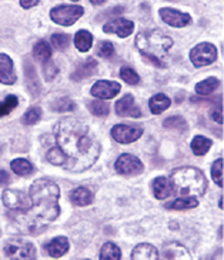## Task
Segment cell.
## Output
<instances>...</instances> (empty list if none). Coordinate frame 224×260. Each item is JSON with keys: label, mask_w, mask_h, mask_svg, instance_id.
<instances>
[{"label": "cell", "mask_w": 224, "mask_h": 260, "mask_svg": "<svg viewBox=\"0 0 224 260\" xmlns=\"http://www.w3.org/2000/svg\"><path fill=\"white\" fill-rule=\"evenodd\" d=\"M171 192H173V189H171L170 180L166 179V178H156L154 179V182H153V193H154L156 198L163 200V199L169 198Z\"/></svg>", "instance_id": "20"}, {"label": "cell", "mask_w": 224, "mask_h": 260, "mask_svg": "<svg viewBox=\"0 0 224 260\" xmlns=\"http://www.w3.org/2000/svg\"><path fill=\"white\" fill-rule=\"evenodd\" d=\"M60 198V189L52 180L40 179L36 180L30 188V202L32 206L26 212H20L22 215H30L33 222L29 229L35 227L36 222H52L60 215V209L57 202Z\"/></svg>", "instance_id": "2"}, {"label": "cell", "mask_w": 224, "mask_h": 260, "mask_svg": "<svg viewBox=\"0 0 224 260\" xmlns=\"http://www.w3.org/2000/svg\"><path fill=\"white\" fill-rule=\"evenodd\" d=\"M33 54H35V57H36L37 60H40V62H49L50 56H52V49H50V46H49L47 42L40 40L33 47Z\"/></svg>", "instance_id": "24"}, {"label": "cell", "mask_w": 224, "mask_h": 260, "mask_svg": "<svg viewBox=\"0 0 224 260\" xmlns=\"http://www.w3.org/2000/svg\"><path fill=\"white\" fill-rule=\"evenodd\" d=\"M164 127H167V129H177V127L184 129L186 127V122L181 117H169V119L164 120Z\"/></svg>", "instance_id": "37"}, {"label": "cell", "mask_w": 224, "mask_h": 260, "mask_svg": "<svg viewBox=\"0 0 224 260\" xmlns=\"http://www.w3.org/2000/svg\"><path fill=\"white\" fill-rule=\"evenodd\" d=\"M196 206H197V199L196 198H180L166 205L167 209H174V210H184V209H191V207Z\"/></svg>", "instance_id": "29"}, {"label": "cell", "mask_w": 224, "mask_h": 260, "mask_svg": "<svg viewBox=\"0 0 224 260\" xmlns=\"http://www.w3.org/2000/svg\"><path fill=\"white\" fill-rule=\"evenodd\" d=\"M217 59V49L211 43H200L190 52V60L194 66H207Z\"/></svg>", "instance_id": "7"}, {"label": "cell", "mask_w": 224, "mask_h": 260, "mask_svg": "<svg viewBox=\"0 0 224 260\" xmlns=\"http://www.w3.org/2000/svg\"><path fill=\"white\" fill-rule=\"evenodd\" d=\"M19 100L16 96L9 95L5 100L0 102V116H8L15 108H18Z\"/></svg>", "instance_id": "30"}, {"label": "cell", "mask_w": 224, "mask_h": 260, "mask_svg": "<svg viewBox=\"0 0 224 260\" xmlns=\"http://www.w3.org/2000/svg\"><path fill=\"white\" fill-rule=\"evenodd\" d=\"M86 260H89V259H86Z\"/></svg>", "instance_id": "44"}, {"label": "cell", "mask_w": 224, "mask_h": 260, "mask_svg": "<svg viewBox=\"0 0 224 260\" xmlns=\"http://www.w3.org/2000/svg\"><path fill=\"white\" fill-rule=\"evenodd\" d=\"M83 16V8L80 6H57L50 12V18L54 23L62 26H72L79 18Z\"/></svg>", "instance_id": "6"}, {"label": "cell", "mask_w": 224, "mask_h": 260, "mask_svg": "<svg viewBox=\"0 0 224 260\" xmlns=\"http://www.w3.org/2000/svg\"><path fill=\"white\" fill-rule=\"evenodd\" d=\"M132 260H159V251L153 244L142 243L133 249Z\"/></svg>", "instance_id": "17"}, {"label": "cell", "mask_w": 224, "mask_h": 260, "mask_svg": "<svg viewBox=\"0 0 224 260\" xmlns=\"http://www.w3.org/2000/svg\"><path fill=\"white\" fill-rule=\"evenodd\" d=\"M171 189L184 198L201 196L206 192V178L196 167H180L171 173Z\"/></svg>", "instance_id": "3"}, {"label": "cell", "mask_w": 224, "mask_h": 260, "mask_svg": "<svg viewBox=\"0 0 224 260\" xmlns=\"http://www.w3.org/2000/svg\"><path fill=\"white\" fill-rule=\"evenodd\" d=\"M40 116H42V109L35 106V108H30L27 110L26 115L23 116V122L26 125H35V123H37V120L40 119Z\"/></svg>", "instance_id": "35"}, {"label": "cell", "mask_w": 224, "mask_h": 260, "mask_svg": "<svg viewBox=\"0 0 224 260\" xmlns=\"http://www.w3.org/2000/svg\"><path fill=\"white\" fill-rule=\"evenodd\" d=\"M70 199L77 206H87L90 203H93L94 196L87 188H77L70 193Z\"/></svg>", "instance_id": "21"}, {"label": "cell", "mask_w": 224, "mask_h": 260, "mask_svg": "<svg viewBox=\"0 0 224 260\" xmlns=\"http://www.w3.org/2000/svg\"><path fill=\"white\" fill-rule=\"evenodd\" d=\"M133 29H135L133 22L132 20H127V19H111L103 27L104 32H107V33H116L117 36L120 37H127L129 35H132Z\"/></svg>", "instance_id": "13"}, {"label": "cell", "mask_w": 224, "mask_h": 260, "mask_svg": "<svg viewBox=\"0 0 224 260\" xmlns=\"http://www.w3.org/2000/svg\"><path fill=\"white\" fill-rule=\"evenodd\" d=\"M122 251L115 243L108 242L103 244L101 251H100V260H120Z\"/></svg>", "instance_id": "25"}, {"label": "cell", "mask_w": 224, "mask_h": 260, "mask_svg": "<svg viewBox=\"0 0 224 260\" xmlns=\"http://www.w3.org/2000/svg\"><path fill=\"white\" fill-rule=\"evenodd\" d=\"M9 175H8V171L5 170H0V186H3V185H8L9 183Z\"/></svg>", "instance_id": "41"}, {"label": "cell", "mask_w": 224, "mask_h": 260, "mask_svg": "<svg viewBox=\"0 0 224 260\" xmlns=\"http://www.w3.org/2000/svg\"><path fill=\"white\" fill-rule=\"evenodd\" d=\"M91 42H93V36L87 30H80L74 36V45L80 52H87L91 47Z\"/></svg>", "instance_id": "23"}, {"label": "cell", "mask_w": 224, "mask_h": 260, "mask_svg": "<svg viewBox=\"0 0 224 260\" xmlns=\"http://www.w3.org/2000/svg\"><path fill=\"white\" fill-rule=\"evenodd\" d=\"M46 249L47 253L52 256V257H60L63 254H66V251L69 250V240L66 237H56L49 244H46Z\"/></svg>", "instance_id": "18"}, {"label": "cell", "mask_w": 224, "mask_h": 260, "mask_svg": "<svg viewBox=\"0 0 224 260\" xmlns=\"http://www.w3.org/2000/svg\"><path fill=\"white\" fill-rule=\"evenodd\" d=\"M143 129L136 125H117L111 129V135L119 143H132L140 139Z\"/></svg>", "instance_id": "9"}, {"label": "cell", "mask_w": 224, "mask_h": 260, "mask_svg": "<svg viewBox=\"0 0 224 260\" xmlns=\"http://www.w3.org/2000/svg\"><path fill=\"white\" fill-rule=\"evenodd\" d=\"M43 70H45L46 79H49V80H52L54 76L57 74V72H59L57 66H56L53 62H46L45 67H43Z\"/></svg>", "instance_id": "39"}, {"label": "cell", "mask_w": 224, "mask_h": 260, "mask_svg": "<svg viewBox=\"0 0 224 260\" xmlns=\"http://www.w3.org/2000/svg\"><path fill=\"white\" fill-rule=\"evenodd\" d=\"M103 3H104V2H91V5H96V6H97V5H103Z\"/></svg>", "instance_id": "43"}, {"label": "cell", "mask_w": 224, "mask_h": 260, "mask_svg": "<svg viewBox=\"0 0 224 260\" xmlns=\"http://www.w3.org/2000/svg\"><path fill=\"white\" fill-rule=\"evenodd\" d=\"M0 81L3 84H13L16 81L13 62L8 54H0Z\"/></svg>", "instance_id": "16"}, {"label": "cell", "mask_w": 224, "mask_h": 260, "mask_svg": "<svg viewBox=\"0 0 224 260\" xmlns=\"http://www.w3.org/2000/svg\"><path fill=\"white\" fill-rule=\"evenodd\" d=\"M2 200L8 209L18 210V212H26L32 206L30 198L19 190H5L2 195Z\"/></svg>", "instance_id": "8"}, {"label": "cell", "mask_w": 224, "mask_h": 260, "mask_svg": "<svg viewBox=\"0 0 224 260\" xmlns=\"http://www.w3.org/2000/svg\"><path fill=\"white\" fill-rule=\"evenodd\" d=\"M90 112L94 115V116H106L108 113V105L103 100H94L89 105Z\"/></svg>", "instance_id": "32"}, {"label": "cell", "mask_w": 224, "mask_h": 260, "mask_svg": "<svg viewBox=\"0 0 224 260\" xmlns=\"http://www.w3.org/2000/svg\"><path fill=\"white\" fill-rule=\"evenodd\" d=\"M97 53L101 56V57H110L111 54L115 53V47L110 42H103L101 45L99 46L97 49Z\"/></svg>", "instance_id": "38"}, {"label": "cell", "mask_w": 224, "mask_h": 260, "mask_svg": "<svg viewBox=\"0 0 224 260\" xmlns=\"http://www.w3.org/2000/svg\"><path fill=\"white\" fill-rule=\"evenodd\" d=\"M116 170L122 175L133 176L143 170V163L133 154H122L116 161Z\"/></svg>", "instance_id": "11"}, {"label": "cell", "mask_w": 224, "mask_h": 260, "mask_svg": "<svg viewBox=\"0 0 224 260\" xmlns=\"http://www.w3.org/2000/svg\"><path fill=\"white\" fill-rule=\"evenodd\" d=\"M37 5H39L37 0H32V2H29V0H22V2H20V6H22V8H33V6H37Z\"/></svg>", "instance_id": "42"}, {"label": "cell", "mask_w": 224, "mask_h": 260, "mask_svg": "<svg viewBox=\"0 0 224 260\" xmlns=\"http://www.w3.org/2000/svg\"><path fill=\"white\" fill-rule=\"evenodd\" d=\"M210 146H211V142H210L207 137L197 136V137H194L193 142H191V150H193L194 154H197V156H203V154H206V153L208 152Z\"/></svg>", "instance_id": "27"}, {"label": "cell", "mask_w": 224, "mask_h": 260, "mask_svg": "<svg viewBox=\"0 0 224 260\" xmlns=\"http://www.w3.org/2000/svg\"><path fill=\"white\" fill-rule=\"evenodd\" d=\"M96 66H97V63H96L94 59L86 60L84 63H81V64L77 66V69H76L74 73L72 74V79L76 81L81 80V79H87L91 74H94V72H96Z\"/></svg>", "instance_id": "19"}, {"label": "cell", "mask_w": 224, "mask_h": 260, "mask_svg": "<svg viewBox=\"0 0 224 260\" xmlns=\"http://www.w3.org/2000/svg\"><path fill=\"white\" fill-rule=\"evenodd\" d=\"M159 260H194L191 253L177 242H169L163 246L162 254H159Z\"/></svg>", "instance_id": "10"}, {"label": "cell", "mask_w": 224, "mask_h": 260, "mask_svg": "<svg viewBox=\"0 0 224 260\" xmlns=\"http://www.w3.org/2000/svg\"><path fill=\"white\" fill-rule=\"evenodd\" d=\"M52 109L54 112H70L74 109V103L69 98H63L52 103Z\"/></svg>", "instance_id": "34"}, {"label": "cell", "mask_w": 224, "mask_h": 260, "mask_svg": "<svg viewBox=\"0 0 224 260\" xmlns=\"http://www.w3.org/2000/svg\"><path fill=\"white\" fill-rule=\"evenodd\" d=\"M120 84L117 81L100 80L93 84L91 88V95L99 99H113L120 92Z\"/></svg>", "instance_id": "12"}, {"label": "cell", "mask_w": 224, "mask_h": 260, "mask_svg": "<svg viewBox=\"0 0 224 260\" xmlns=\"http://www.w3.org/2000/svg\"><path fill=\"white\" fill-rule=\"evenodd\" d=\"M160 16H162V19L167 25H170L173 27H184L191 22V18L188 15L181 13L179 10L170 9V8L160 9Z\"/></svg>", "instance_id": "14"}, {"label": "cell", "mask_w": 224, "mask_h": 260, "mask_svg": "<svg viewBox=\"0 0 224 260\" xmlns=\"http://www.w3.org/2000/svg\"><path fill=\"white\" fill-rule=\"evenodd\" d=\"M120 77H122L126 83H129V84H137V83L140 81L139 74H137L133 69H130V67H122V70H120Z\"/></svg>", "instance_id": "33"}, {"label": "cell", "mask_w": 224, "mask_h": 260, "mask_svg": "<svg viewBox=\"0 0 224 260\" xmlns=\"http://www.w3.org/2000/svg\"><path fill=\"white\" fill-rule=\"evenodd\" d=\"M52 43L57 50H64L70 43V37L64 35V33H57V35L52 36Z\"/></svg>", "instance_id": "36"}, {"label": "cell", "mask_w": 224, "mask_h": 260, "mask_svg": "<svg viewBox=\"0 0 224 260\" xmlns=\"http://www.w3.org/2000/svg\"><path fill=\"white\" fill-rule=\"evenodd\" d=\"M136 46L144 56L160 66L162 59L173 46V40L160 30H146L136 36Z\"/></svg>", "instance_id": "4"}, {"label": "cell", "mask_w": 224, "mask_h": 260, "mask_svg": "<svg viewBox=\"0 0 224 260\" xmlns=\"http://www.w3.org/2000/svg\"><path fill=\"white\" fill-rule=\"evenodd\" d=\"M116 113L122 117H139L142 115L140 108L135 105V99L132 95H126L125 98L117 100Z\"/></svg>", "instance_id": "15"}, {"label": "cell", "mask_w": 224, "mask_h": 260, "mask_svg": "<svg viewBox=\"0 0 224 260\" xmlns=\"http://www.w3.org/2000/svg\"><path fill=\"white\" fill-rule=\"evenodd\" d=\"M5 253L10 260H36L35 246L23 239H10L6 242Z\"/></svg>", "instance_id": "5"}, {"label": "cell", "mask_w": 224, "mask_h": 260, "mask_svg": "<svg viewBox=\"0 0 224 260\" xmlns=\"http://www.w3.org/2000/svg\"><path fill=\"white\" fill-rule=\"evenodd\" d=\"M211 116H213V119H214L217 123H220V125L223 123V116H221V108L215 109L214 112H213V115H211Z\"/></svg>", "instance_id": "40"}, {"label": "cell", "mask_w": 224, "mask_h": 260, "mask_svg": "<svg viewBox=\"0 0 224 260\" xmlns=\"http://www.w3.org/2000/svg\"><path fill=\"white\" fill-rule=\"evenodd\" d=\"M12 170L15 171L19 176H29L33 173V164L30 161L25 160V159H16V160L12 161Z\"/></svg>", "instance_id": "26"}, {"label": "cell", "mask_w": 224, "mask_h": 260, "mask_svg": "<svg viewBox=\"0 0 224 260\" xmlns=\"http://www.w3.org/2000/svg\"><path fill=\"white\" fill-rule=\"evenodd\" d=\"M170 99L166 95L159 93V95L153 96L152 99H150L149 106H150V110H152L154 115H160L163 110H166V109L170 106Z\"/></svg>", "instance_id": "22"}, {"label": "cell", "mask_w": 224, "mask_h": 260, "mask_svg": "<svg viewBox=\"0 0 224 260\" xmlns=\"http://www.w3.org/2000/svg\"><path fill=\"white\" fill-rule=\"evenodd\" d=\"M211 178L215 185L223 188V159H217L211 166Z\"/></svg>", "instance_id": "31"}, {"label": "cell", "mask_w": 224, "mask_h": 260, "mask_svg": "<svg viewBox=\"0 0 224 260\" xmlns=\"http://www.w3.org/2000/svg\"><path fill=\"white\" fill-rule=\"evenodd\" d=\"M218 86H220V80H218V79H215V77H208L206 80L197 83L196 92H197L198 95H210V93H213Z\"/></svg>", "instance_id": "28"}, {"label": "cell", "mask_w": 224, "mask_h": 260, "mask_svg": "<svg viewBox=\"0 0 224 260\" xmlns=\"http://www.w3.org/2000/svg\"><path fill=\"white\" fill-rule=\"evenodd\" d=\"M54 136L66 169L84 170L97 160L100 154L99 142L90 132L89 126L80 120L64 117L54 127Z\"/></svg>", "instance_id": "1"}]
</instances>
